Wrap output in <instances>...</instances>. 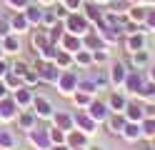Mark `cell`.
I'll use <instances>...</instances> for the list:
<instances>
[{"label":"cell","instance_id":"60d3db41","mask_svg":"<svg viewBox=\"0 0 155 150\" xmlns=\"http://www.w3.org/2000/svg\"><path fill=\"white\" fill-rule=\"evenodd\" d=\"M138 95L148 98V100H155V83H153V80H148V83H143V88H140V93H138Z\"/></svg>","mask_w":155,"mask_h":150},{"label":"cell","instance_id":"680465c9","mask_svg":"<svg viewBox=\"0 0 155 150\" xmlns=\"http://www.w3.org/2000/svg\"><path fill=\"white\" fill-rule=\"evenodd\" d=\"M73 150H88V148H73Z\"/></svg>","mask_w":155,"mask_h":150},{"label":"cell","instance_id":"bcb514c9","mask_svg":"<svg viewBox=\"0 0 155 150\" xmlns=\"http://www.w3.org/2000/svg\"><path fill=\"white\" fill-rule=\"evenodd\" d=\"M63 5L70 10V13H78V10H83V0H63Z\"/></svg>","mask_w":155,"mask_h":150},{"label":"cell","instance_id":"e0dca14e","mask_svg":"<svg viewBox=\"0 0 155 150\" xmlns=\"http://www.w3.org/2000/svg\"><path fill=\"white\" fill-rule=\"evenodd\" d=\"M83 48H88V50H100V48H105V40L100 38V33L98 30H88V33L83 35Z\"/></svg>","mask_w":155,"mask_h":150},{"label":"cell","instance_id":"f907efd6","mask_svg":"<svg viewBox=\"0 0 155 150\" xmlns=\"http://www.w3.org/2000/svg\"><path fill=\"white\" fill-rule=\"evenodd\" d=\"M138 150H153V145L150 143H143V145H138Z\"/></svg>","mask_w":155,"mask_h":150},{"label":"cell","instance_id":"db71d44e","mask_svg":"<svg viewBox=\"0 0 155 150\" xmlns=\"http://www.w3.org/2000/svg\"><path fill=\"white\" fill-rule=\"evenodd\" d=\"M55 0H40V5H53Z\"/></svg>","mask_w":155,"mask_h":150},{"label":"cell","instance_id":"277c9868","mask_svg":"<svg viewBox=\"0 0 155 150\" xmlns=\"http://www.w3.org/2000/svg\"><path fill=\"white\" fill-rule=\"evenodd\" d=\"M33 113L38 115V120H53V115H55V108H53V103L48 100L45 95H38L35 93V98H33Z\"/></svg>","mask_w":155,"mask_h":150},{"label":"cell","instance_id":"9c48e42d","mask_svg":"<svg viewBox=\"0 0 155 150\" xmlns=\"http://www.w3.org/2000/svg\"><path fill=\"white\" fill-rule=\"evenodd\" d=\"M110 88H120L125 85V78H128V65L120 63V60H115V63L110 65Z\"/></svg>","mask_w":155,"mask_h":150},{"label":"cell","instance_id":"91938a15","mask_svg":"<svg viewBox=\"0 0 155 150\" xmlns=\"http://www.w3.org/2000/svg\"><path fill=\"white\" fill-rule=\"evenodd\" d=\"M88 150H103V148H88Z\"/></svg>","mask_w":155,"mask_h":150},{"label":"cell","instance_id":"9f6ffc18","mask_svg":"<svg viewBox=\"0 0 155 150\" xmlns=\"http://www.w3.org/2000/svg\"><path fill=\"white\" fill-rule=\"evenodd\" d=\"M150 145H153V150H155V138H153V140H150Z\"/></svg>","mask_w":155,"mask_h":150},{"label":"cell","instance_id":"7bdbcfd3","mask_svg":"<svg viewBox=\"0 0 155 150\" xmlns=\"http://www.w3.org/2000/svg\"><path fill=\"white\" fill-rule=\"evenodd\" d=\"M143 25L155 33V8H148V15H145V23H143Z\"/></svg>","mask_w":155,"mask_h":150},{"label":"cell","instance_id":"4fadbf2b","mask_svg":"<svg viewBox=\"0 0 155 150\" xmlns=\"http://www.w3.org/2000/svg\"><path fill=\"white\" fill-rule=\"evenodd\" d=\"M53 125H55V128H60V130H65V133H70V130L75 128V118H73V113L55 110V115H53Z\"/></svg>","mask_w":155,"mask_h":150},{"label":"cell","instance_id":"f546056e","mask_svg":"<svg viewBox=\"0 0 155 150\" xmlns=\"http://www.w3.org/2000/svg\"><path fill=\"white\" fill-rule=\"evenodd\" d=\"M63 35H65V25H63V20H60V23H55L53 28H48V38H50V43H53V45H60Z\"/></svg>","mask_w":155,"mask_h":150},{"label":"cell","instance_id":"5bb4252c","mask_svg":"<svg viewBox=\"0 0 155 150\" xmlns=\"http://www.w3.org/2000/svg\"><path fill=\"white\" fill-rule=\"evenodd\" d=\"M10 25H13V33H18V35H23V33L30 30V23H28L23 10H13L10 13Z\"/></svg>","mask_w":155,"mask_h":150},{"label":"cell","instance_id":"f35d334b","mask_svg":"<svg viewBox=\"0 0 155 150\" xmlns=\"http://www.w3.org/2000/svg\"><path fill=\"white\" fill-rule=\"evenodd\" d=\"M13 33V25H10V13H5V15H0V40L8 38Z\"/></svg>","mask_w":155,"mask_h":150},{"label":"cell","instance_id":"f1b7e54d","mask_svg":"<svg viewBox=\"0 0 155 150\" xmlns=\"http://www.w3.org/2000/svg\"><path fill=\"white\" fill-rule=\"evenodd\" d=\"M73 58H75V65H78V68H90V65H93V50H88V48L78 50Z\"/></svg>","mask_w":155,"mask_h":150},{"label":"cell","instance_id":"ab89813d","mask_svg":"<svg viewBox=\"0 0 155 150\" xmlns=\"http://www.w3.org/2000/svg\"><path fill=\"white\" fill-rule=\"evenodd\" d=\"M50 130V140H53V145H65V138H68V133L65 130H60V128H48Z\"/></svg>","mask_w":155,"mask_h":150},{"label":"cell","instance_id":"d590c367","mask_svg":"<svg viewBox=\"0 0 155 150\" xmlns=\"http://www.w3.org/2000/svg\"><path fill=\"white\" fill-rule=\"evenodd\" d=\"M3 83H5V88L10 90V93H13V90H18V88H23V85H25V83H23V78H20V75H15V73H8V75L3 78Z\"/></svg>","mask_w":155,"mask_h":150},{"label":"cell","instance_id":"681fc988","mask_svg":"<svg viewBox=\"0 0 155 150\" xmlns=\"http://www.w3.org/2000/svg\"><path fill=\"white\" fill-rule=\"evenodd\" d=\"M130 5H145V3H150V0H128Z\"/></svg>","mask_w":155,"mask_h":150},{"label":"cell","instance_id":"b9f144b4","mask_svg":"<svg viewBox=\"0 0 155 150\" xmlns=\"http://www.w3.org/2000/svg\"><path fill=\"white\" fill-rule=\"evenodd\" d=\"M28 70H30V65H28V63H23V60H15V63L10 65V73H15V75H25L28 73Z\"/></svg>","mask_w":155,"mask_h":150},{"label":"cell","instance_id":"83f0119b","mask_svg":"<svg viewBox=\"0 0 155 150\" xmlns=\"http://www.w3.org/2000/svg\"><path fill=\"white\" fill-rule=\"evenodd\" d=\"M145 15H148V8L145 5H130V10H128V20H133L138 25L145 23Z\"/></svg>","mask_w":155,"mask_h":150},{"label":"cell","instance_id":"d4e9b609","mask_svg":"<svg viewBox=\"0 0 155 150\" xmlns=\"http://www.w3.org/2000/svg\"><path fill=\"white\" fill-rule=\"evenodd\" d=\"M30 43H33V50H38V53H40L43 48L53 45V43H50V38H48V30H45V28H43V30H35L33 38H30Z\"/></svg>","mask_w":155,"mask_h":150},{"label":"cell","instance_id":"c3c4849f","mask_svg":"<svg viewBox=\"0 0 155 150\" xmlns=\"http://www.w3.org/2000/svg\"><path fill=\"white\" fill-rule=\"evenodd\" d=\"M8 95H10V90H8V88H5V83L0 80V100H3V98H8Z\"/></svg>","mask_w":155,"mask_h":150},{"label":"cell","instance_id":"8d00e7d4","mask_svg":"<svg viewBox=\"0 0 155 150\" xmlns=\"http://www.w3.org/2000/svg\"><path fill=\"white\" fill-rule=\"evenodd\" d=\"M140 130H143V138H155V118H143L140 120Z\"/></svg>","mask_w":155,"mask_h":150},{"label":"cell","instance_id":"6da1fadb","mask_svg":"<svg viewBox=\"0 0 155 150\" xmlns=\"http://www.w3.org/2000/svg\"><path fill=\"white\" fill-rule=\"evenodd\" d=\"M78 80H80L78 73H73V70H63L60 78H58V83H55L58 93L65 95V98H73V95L78 93Z\"/></svg>","mask_w":155,"mask_h":150},{"label":"cell","instance_id":"484cf974","mask_svg":"<svg viewBox=\"0 0 155 150\" xmlns=\"http://www.w3.org/2000/svg\"><path fill=\"white\" fill-rule=\"evenodd\" d=\"M125 105H128V98H125V95H120V93H110V98H108L110 113H123Z\"/></svg>","mask_w":155,"mask_h":150},{"label":"cell","instance_id":"f5cc1de1","mask_svg":"<svg viewBox=\"0 0 155 150\" xmlns=\"http://www.w3.org/2000/svg\"><path fill=\"white\" fill-rule=\"evenodd\" d=\"M150 80H153V83H155V65L150 68Z\"/></svg>","mask_w":155,"mask_h":150},{"label":"cell","instance_id":"7402d4cb","mask_svg":"<svg viewBox=\"0 0 155 150\" xmlns=\"http://www.w3.org/2000/svg\"><path fill=\"white\" fill-rule=\"evenodd\" d=\"M123 115H125V120H130V123H140V120L145 118L140 103H128V105H125V110H123Z\"/></svg>","mask_w":155,"mask_h":150},{"label":"cell","instance_id":"816d5d0a","mask_svg":"<svg viewBox=\"0 0 155 150\" xmlns=\"http://www.w3.org/2000/svg\"><path fill=\"white\" fill-rule=\"evenodd\" d=\"M50 150H70L68 145H50Z\"/></svg>","mask_w":155,"mask_h":150},{"label":"cell","instance_id":"7dc6e473","mask_svg":"<svg viewBox=\"0 0 155 150\" xmlns=\"http://www.w3.org/2000/svg\"><path fill=\"white\" fill-rule=\"evenodd\" d=\"M8 73H10V63H5V60H0V80H3Z\"/></svg>","mask_w":155,"mask_h":150},{"label":"cell","instance_id":"9a60e30c","mask_svg":"<svg viewBox=\"0 0 155 150\" xmlns=\"http://www.w3.org/2000/svg\"><path fill=\"white\" fill-rule=\"evenodd\" d=\"M88 138H90V135H85L83 130L73 128L70 133H68V138H65V145L70 148V150H73V148H88Z\"/></svg>","mask_w":155,"mask_h":150},{"label":"cell","instance_id":"2e32d148","mask_svg":"<svg viewBox=\"0 0 155 150\" xmlns=\"http://www.w3.org/2000/svg\"><path fill=\"white\" fill-rule=\"evenodd\" d=\"M60 48L75 55L78 50H83V38H80V35H73V33H65L63 40H60Z\"/></svg>","mask_w":155,"mask_h":150},{"label":"cell","instance_id":"603a6c76","mask_svg":"<svg viewBox=\"0 0 155 150\" xmlns=\"http://www.w3.org/2000/svg\"><path fill=\"white\" fill-rule=\"evenodd\" d=\"M125 50L133 55V53H138V50H145V35L143 33H133L128 35V40H125Z\"/></svg>","mask_w":155,"mask_h":150},{"label":"cell","instance_id":"ac0fdd59","mask_svg":"<svg viewBox=\"0 0 155 150\" xmlns=\"http://www.w3.org/2000/svg\"><path fill=\"white\" fill-rule=\"evenodd\" d=\"M83 15L88 18V23H95V25H100L103 23V10H100V5L98 3H85L83 5Z\"/></svg>","mask_w":155,"mask_h":150},{"label":"cell","instance_id":"74e56055","mask_svg":"<svg viewBox=\"0 0 155 150\" xmlns=\"http://www.w3.org/2000/svg\"><path fill=\"white\" fill-rule=\"evenodd\" d=\"M55 23H60V20H58V15H55V10H53L50 5H48V8L43 10V28L48 30V28H53Z\"/></svg>","mask_w":155,"mask_h":150},{"label":"cell","instance_id":"7c38bea8","mask_svg":"<svg viewBox=\"0 0 155 150\" xmlns=\"http://www.w3.org/2000/svg\"><path fill=\"white\" fill-rule=\"evenodd\" d=\"M13 100L18 103V108L20 110H25V108H30L33 105V98H35V93H33V88H28V85H23V88H18V90H13Z\"/></svg>","mask_w":155,"mask_h":150},{"label":"cell","instance_id":"cb8c5ba5","mask_svg":"<svg viewBox=\"0 0 155 150\" xmlns=\"http://www.w3.org/2000/svg\"><path fill=\"white\" fill-rule=\"evenodd\" d=\"M53 63H55L58 68H60V70H70V68L75 65V58H73V53H68V50H63V48H60Z\"/></svg>","mask_w":155,"mask_h":150},{"label":"cell","instance_id":"ffe728a7","mask_svg":"<svg viewBox=\"0 0 155 150\" xmlns=\"http://www.w3.org/2000/svg\"><path fill=\"white\" fill-rule=\"evenodd\" d=\"M23 13H25V18H28V23H30V28L43 25V8H40V5H33V3H30Z\"/></svg>","mask_w":155,"mask_h":150},{"label":"cell","instance_id":"52a82bcc","mask_svg":"<svg viewBox=\"0 0 155 150\" xmlns=\"http://www.w3.org/2000/svg\"><path fill=\"white\" fill-rule=\"evenodd\" d=\"M15 123H18V128H20L23 133H30V130L38 128V115L33 113V108H25V110H20V113H18Z\"/></svg>","mask_w":155,"mask_h":150},{"label":"cell","instance_id":"ba28073f","mask_svg":"<svg viewBox=\"0 0 155 150\" xmlns=\"http://www.w3.org/2000/svg\"><path fill=\"white\" fill-rule=\"evenodd\" d=\"M18 113H20V108H18V103L13 100V95H8V98L0 100V120H3V123H10V120H15Z\"/></svg>","mask_w":155,"mask_h":150},{"label":"cell","instance_id":"94428289","mask_svg":"<svg viewBox=\"0 0 155 150\" xmlns=\"http://www.w3.org/2000/svg\"><path fill=\"white\" fill-rule=\"evenodd\" d=\"M13 150H23V148H18V145H15V148H13Z\"/></svg>","mask_w":155,"mask_h":150},{"label":"cell","instance_id":"ee69618b","mask_svg":"<svg viewBox=\"0 0 155 150\" xmlns=\"http://www.w3.org/2000/svg\"><path fill=\"white\" fill-rule=\"evenodd\" d=\"M105 60H108V50H105V48H100V50H93V65L95 63H105Z\"/></svg>","mask_w":155,"mask_h":150},{"label":"cell","instance_id":"30bf717a","mask_svg":"<svg viewBox=\"0 0 155 150\" xmlns=\"http://www.w3.org/2000/svg\"><path fill=\"white\" fill-rule=\"evenodd\" d=\"M0 48H3L5 55H18V53L23 50V38L18 35V33H10L8 38L0 40Z\"/></svg>","mask_w":155,"mask_h":150},{"label":"cell","instance_id":"44dd1931","mask_svg":"<svg viewBox=\"0 0 155 150\" xmlns=\"http://www.w3.org/2000/svg\"><path fill=\"white\" fill-rule=\"evenodd\" d=\"M128 143H138V140L143 138V130H140V123H125V128H123V133H120Z\"/></svg>","mask_w":155,"mask_h":150},{"label":"cell","instance_id":"7a4b0ae2","mask_svg":"<svg viewBox=\"0 0 155 150\" xmlns=\"http://www.w3.org/2000/svg\"><path fill=\"white\" fill-rule=\"evenodd\" d=\"M63 25H65V33H73V35H80V38L90 30V23L83 13H70L63 20Z\"/></svg>","mask_w":155,"mask_h":150},{"label":"cell","instance_id":"8fae6325","mask_svg":"<svg viewBox=\"0 0 155 150\" xmlns=\"http://www.w3.org/2000/svg\"><path fill=\"white\" fill-rule=\"evenodd\" d=\"M88 115L95 123H105V120L110 118V108H108V103H103V100H93L90 108H88Z\"/></svg>","mask_w":155,"mask_h":150},{"label":"cell","instance_id":"8992f818","mask_svg":"<svg viewBox=\"0 0 155 150\" xmlns=\"http://www.w3.org/2000/svg\"><path fill=\"white\" fill-rule=\"evenodd\" d=\"M73 118H75V128L83 130L85 135H95L98 133V123L88 115V110H78V113H73Z\"/></svg>","mask_w":155,"mask_h":150},{"label":"cell","instance_id":"5b68a950","mask_svg":"<svg viewBox=\"0 0 155 150\" xmlns=\"http://www.w3.org/2000/svg\"><path fill=\"white\" fill-rule=\"evenodd\" d=\"M28 140H30V145L35 150H50L53 145V140H50V130L48 128H35L28 133Z\"/></svg>","mask_w":155,"mask_h":150},{"label":"cell","instance_id":"4dcf8cb0","mask_svg":"<svg viewBox=\"0 0 155 150\" xmlns=\"http://www.w3.org/2000/svg\"><path fill=\"white\" fill-rule=\"evenodd\" d=\"M93 100H95V95H88V93H83V90H78L73 95V103L78 105V110H88Z\"/></svg>","mask_w":155,"mask_h":150},{"label":"cell","instance_id":"1f68e13d","mask_svg":"<svg viewBox=\"0 0 155 150\" xmlns=\"http://www.w3.org/2000/svg\"><path fill=\"white\" fill-rule=\"evenodd\" d=\"M78 90H83V93H88V95H95L100 88L95 83V78H80L78 80Z\"/></svg>","mask_w":155,"mask_h":150},{"label":"cell","instance_id":"3957f363","mask_svg":"<svg viewBox=\"0 0 155 150\" xmlns=\"http://www.w3.org/2000/svg\"><path fill=\"white\" fill-rule=\"evenodd\" d=\"M33 68L40 73V80H43V83H50V85H55V83H58V78H60V73H63V70L58 68L55 63H50V60H40V58L35 60V65H33Z\"/></svg>","mask_w":155,"mask_h":150},{"label":"cell","instance_id":"836d02e7","mask_svg":"<svg viewBox=\"0 0 155 150\" xmlns=\"http://www.w3.org/2000/svg\"><path fill=\"white\" fill-rule=\"evenodd\" d=\"M130 63H133V68L135 70H140V68H145L150 63V55H148V50H138V53H133V58H130Z\"/></svg>","mask_w":155,"mask_h":150},{"label":"cell","instance_id":"11a10c76","mask_svg":"<svg viewBox=\"0 0 155 150\" xmlns=\"http://www.w3.org/2000/svg\"><path fill=\"white\" fill-rule=\"evenodd\" d=\"M95 3H98V5H105V3H110V0H95Z\"/></svg>","mask_w":155,"mask_h":150},{"label":"cell","instance_id":"d6a6232c","mask_svg":"<svg viewBox=\"0 0 155 150\" xmlns=\"http://www.w3.org/2000/svg\"><path fill=\"white\" fill-rule=\"evenodd\" d=\"M18 145V140H15V135L10 133V130H0V150H13Z\"/></svg>","mask_w":155,"mask_h":150},{"label":"cell","instance_id":"4316f807","mask_svg":"<svg viewBox=\"0 0 155 150\" xmlns=\"http://www.w3.org/2000/svg\"><path fill=\"white\" fill-rule=\"evenodd\" d=\"M143 75L138 73V70H133V73H128V78H125V88L130 90V93H140V88H143Z\"/></svg>","mask_w":155,"mask_h":150},{"label":"cell","instance_id":"f6af8a7d","mask_svg":"<svg viewBox=\"0 0 155 150\" xmlns=\"http://www.w3.org/2000/svg\"><path fill=\"white\" fill-rule=\"evenodd\" d=\"M5 3H8L10 10H25L28 5H30V0H5Z\"/></svg>","mask_w":155,"mask_h":150},{"label":"cell","instance_id":"be15d7a7","mask_svg":"<svg viewBox=\"0 0 155 150\" xmlns=\"http://www.w3.org/2000/svg\"><path fill=\"white\" fill-rule=\"evenodd\" d=\"M153 3H155V0H153Z\"/></svg>","mask_w":155,"mask_h":150},{"label":"cell","instance_id":"e575fe53","mask_svg":"<svg viewBox=\"0 0 155 150\" xmlns=\"http://www.w3.org/2000/svg\"><path fill=\"white\" fill-rule=\"evenodd\" d=\"M23 83H25L28 88H38V85L43 83V80H40V73H38V70L30 65V70H28V73L23 75Z\"/></svg>","mask_w":155,"mask_h":150},{"label":"cell","instance_id":"d6986e66","mask_svg":"<svg viewBox=\"0 0 155 150\" xmlns=\"http://www.w3.org/2000/svg\"><path fill=\"white\" fill-rule=\"evenodd\" d=\"M125 115L123 113H110V118L105 120V125H108V133H113V135H120L123 133V128H125Z\"/></svg>","mask_w":155,"mask_h":150},{"label":"cell","instance_id":"6f0895ef","mask_svg":"<svg viewBox=\"0 0 155 150\" xmlns=\"http://www.w3.org/2000/svg\"><path fill=\"white\" fill-rule=\"evenodd\" d=\"M3 55H5V53H3V48H0V60H3Z\"/></svg>","mask_w":155,"mask_h":150},{"label":"cell","instance_id":"6125c7cd","mask_svg":"<svg viewBox=\"0 0 155 150\" xmlns=\"http://www.w3.org/2000/svg\"><path fill=\"white\" fill-rule=\"evenodd\" d=\"M0 123H3V120H0Z\"/></svg>","mask_w":155,"mask_h":150}]
</instances>
